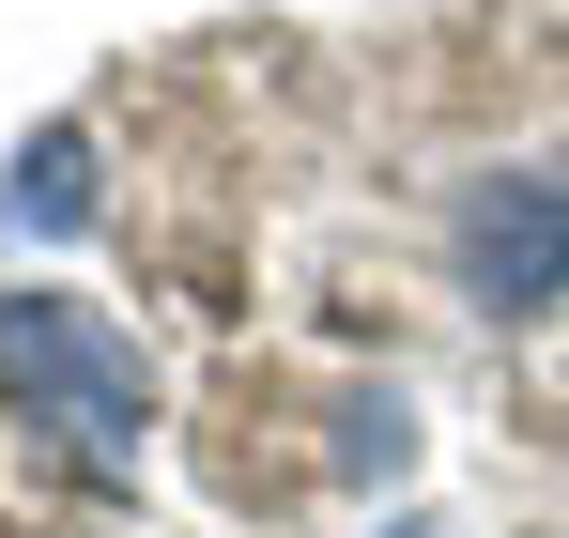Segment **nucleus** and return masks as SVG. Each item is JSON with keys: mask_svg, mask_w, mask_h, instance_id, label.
I'll list each match as a JSON object with an SVG mask.
<instances>
[{"mask_svg": "<svg viewBox=\"0 0 569 538\" xmlns=\"http://www.w3.org/2000/svg\"><path fill=\"white\" fill-rule=\"evenodd\" d=\"M339 461H355V477H400V461H416V416H400V385H385V400H339Z\"/></svg>", "mask_w": 569, "mask_h": 538, "instance_id": "20e7f679", "label": "nucleus"}, {"mask_svg": "<svg viewBox=\"0 0 569 538\" xmlns=\"http://www.w3.org/2000/svg\"><path fill=\"white\" fill-rule=\"evenodd\" d=\"M385 538H431V524H385Z\"/></svg>", "mask_w": 569, "mask_h": 538, "instance_id": "39448f33", "label": "nucleus"}, {"mask_svg": "<svg viewBox=\"0 0 569 538\" xmlns=\"http://www.w3.org/2000/svg\"><path fill=\"white\" fill-rule=\"evenodd\" d=\"M0 400L78 477H139V447H154V385L78 292H0Z\"/></svg>", "mask_w": 569, "mask_h": 538, "instance_id": "f257e3e1", "label": "nucleus"}, {"mask_svg": "<svg viewBox=\"0 0 569 538\" xmlns=\"http://www.w3.org/2000/svg\"><path fill=\"white\" fill-rule=\"evenodd\" d=\"M0 231H93V139L47 123L16 170H0Z\"/></svg>", "mask_w": 569, "mask_h": 538, "instance_id": "7ed1b4c3", "label": "nucleus"}, {"mask_svg": "<svg viewBox=\"0 0 569 538\" xmlns=\"http://www.w3.org/2000/svg\"><path fill=\"white\" fill-rule=\"evenodd\" d=\"M447 277H462L477 323H539L569 292V155H508V170L462 185L447 216Z\"/></svg>", "mask_w": 569, "mask_h": 538, "instance_id": "f03ea898", "label": "nucleus"}]
</instances>
